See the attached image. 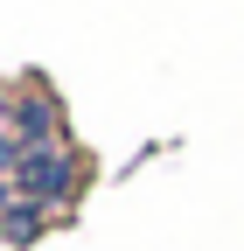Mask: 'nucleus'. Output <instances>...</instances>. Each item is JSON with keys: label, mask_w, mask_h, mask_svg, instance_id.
I'll use <instances>...</instances> for the list:
<instances>
[{"label": "nucleus", "mask_w": 244, "mask_h": 251, "mask_svg": "<svg viewBox=\"0 0 244 251\" xmlns=\"http://www.w3.org/2000/svg\"><path fill=\"white\" fill-rule=\"evenodd\" d=\"M42 216H49L42 202H14L7 216H0V237H7V244H28V237L42 230Z\"/></svg>", "instance_id": "7ed1b4c3"}, {"label": "nucleus", "mask_w": 244, "mask_h": 251, "mask_svg": "<svg viewBox=\"0 0 244 251\" xmlns=\"http://www.w3.org/2000/svg\"><path fill=\"white\" fill-rule=\"evenodd\" d=\"M14 140L21 147H56V105L42 98V91H28V98L14 105Z\"/></svg>", "instance_id": "f03ea898"}, {"label": "nucleus", "mask_w": 244, "mask_h": 251, "mask_svg": "<svg viewBox=\"0 0 244 251\" xmlns=\"http://www.w3.org/2000/svg\"><path fill=\"white\" fill-rule=\"evenodd\" d=\"M14 188H21V202H42V209H49V202H70V196H77V161H70L63 147H35V153L21 161Z\"/></svg>", "instance_id": "f257e3e1"}]
</instances>
